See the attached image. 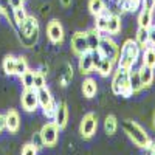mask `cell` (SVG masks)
<instances>
[{"label": "cell", "mask_w": 155, "mask_h": 155, "mask_svg": "<svg viewBox=\"0 0 155 155\" xmlns=\"http://www.w3.org/2000/svg\"><path fill=\"white\" fill-rule=\"evenodd\" d=\"M16 34L19 37V42L22 44V47L25 48H33L39 37H41V25H39L37 17H34L33 14H28L20 25L16 27Z\"/></svg>", "instance_id": "1"}, {"label": "cell", "mask_w": 155, "mask_h": 155, "mask_svg": "<svg viewBox=\"0 0 155 155\" xmlns=\"http://www.w3.org/2000/svg\"><path fill=\"white\" fill-rule=\"evenodd\" d=\"M140 56H141V48L134 39H126L123 45L120 47V58L116 62V67L130 70L140 64Z\"/></svg>", "instance_id": "2"}, {"label": "cell", "mask_w": 155, "mask_h": 155, "mask_svg": "<svg viewBox=\"0 0 155 155\" xmlns=\"http://www.w3.org/2000/svg\"><path fill=\"white\" fill-rule=\"evenodd\" d=\"M110 90L115 96L121 98H130L134 96L132 87L129 82V70L116 67L112 73V81H110Z\"/></svg>", "instance_id": "3"}, {"label": "cell", "mask_w": 155, "mask_h": 155, "mask_svg": "<svg viewBox=\"0 0 155 155\" xmlns=\"http://www.w3.org/2000/svg\"><path fill=\"white\" fill-rule=\"evenodd\" d=\"M123 130L126 134V137L129 138L134 143V146H137L138 149H143L149 141L150 137L146 132V129L143 126H140L137 121L134 120H126L123 121Z\"/></svg>", "instance_id": "4"}, {"label": "cell", "mask_w": 155, "mask_h": 155, "mask_svg": "<svg viewBox=\"0 0 155 155\" xmlns=\"http://www.w3.org/2000/svg\"><path fill=\"white\" fill-rule=\"evenodd\" d=\"M2 68H3L5 74H8V76H20L23 71H27L30 68V65H28V61L25 56L8 54V56H5V59L2 62Z\"/></svg>", "instance_id": "5"}, {"label": "cell", "mask_w": 155, "mask_h": 155, "mask_svg": "<svg viewBox=\"0 0 155 155\" xmlns=\"http://www.w3.org/2000/svg\"><path fill=\"white\" fill-rule=\"evenodd\" d=\"M37 101H39V109H42V113L45 118L53 120L58 102H56L53 93H51V90L48 87H42L37 90Z\"/></svg>", "instance_id": "6"}, {"label": "cell", "mask_w": 155, "mask_h": 155, "mask_svg": "<svg viewBox=\"0 0 155 155\" xmlns=\"http://www.w3.org/2000/svg\"><path fill=\"white\" fill-rule=\"evenodd\" d=\"M98 51L104 58H107V59H110L113 62H118V58H120V44L116 42L112 36L102 34L99 47H98Z\"/></svg>", "instance_id": "7"}, {"label": "cell", "mask_w": 155, "mask_h": 155, "mask_svg": "<svg viewBox=\"0 0 155 155\" xmlns=\"http://www.w3.org/2000/svg\"><path fill=\"white\" fill-rule=\"evenodd\" d=\"M92 56H93V64H95V71L101 76V78H109L112 76L113 70L116 68V62L104 58L98 50L92 51Z\"/></svg>", "instance_id": "8"}, {"label": "cell", "mask_w": 155, "mask_h": 155, "mask_svg": "<svg viewBox=\"0 0 155 155\" xmlns=\"http://www.w3.org/2000/svg\"><path fill=\"white\" fill-rule=\"evenodd\" d=\"M45 33H47V37L48 41L59 47L64 44V41H65V30H64L62 23L59 19H51L48 23H47V28H45Z\"/></svg>", "instance_id": "9"}, {"label": "cell", "mask_w": 155, "mask_h": 155, "mask_svg": "<svg viewBox=\"0 0 155 155\" xmlns=\"http://www.w3.org/2000/svg\"><path fill=\"white\" fill-rule=\"evenodd\" d=\"M59 134H61V129L56 126L54 121H50L45 123L42 126V129L39 130V135H41L42 141H44V147H54L59 141Z\"/></svg>", "instance_id": "10"}, {"label": "cell", "mask_w": 155, "mask_h": 155, "mask_svg": "<svg viewBox=\"0 0 155 155\" xmlns=\"http://www.w3.org/2000/svg\"><path fill=\"white\" fill-rule=\"evenodd\" d=\"M98 130V116L93 112H88L82 116L81 124H79V135L84 140H90L93 138L95 134Z\"/></svg>", "instance_id": "11"}, {"label": "cell", "mask_w": 155, "mask_h": 155, "mask_svg": "<svg viewBox=\"0 0 155 155\" xmlns=\"http://www.w3.org/2000/svg\"><path fill=\"white\" fill-rule=\"evenodd\" d=\"M20 104L22 109L28 113H33L39 109V101H37V90L36 88H23L20 93Z\"/></svg>", "instance_id": "12"}, {"label": "cell", "mask_w": 155, "mask_h": 155, "mask_svg": "<svg viewBox=\"0 0 155 155\" xmlns=\"http://www.w3.org/2000/svg\"><path fill=\"white\" fill-rule=\"evenodd\" d=\"M70 50L74 56H81L88 50V42H87V34L85 31H76L71 39H70Z\"/></svg>", "instance_id": "13"}, {"label": "cell", "mask_w": 155, "mask_h": 155, "mask_svg": "<svg viewBox=\"0 0 155 155\" xmlns=\"http://www.w3.org/2000/svg\"><path fill=\"white\" fill-rule=\"evenodd\" d=\"M3 120H5V130L9 134H17L19 129H20V115L17 110L14 109H9L6 110V113L3 115Z\"/></svg>", "instance_id": "14"}, {"label": "cell", "mask_w": 155, "mask_h": 155, "mask_svg": "<svg viewBox=\"0 0 155 155\" xmlns=\"http://www.w3.org/2000/svg\"><path fill=\"white\" fill-rule=\"evenodd\" d=\"M78 70L82 76H90L95 71V64H93V56L92 51H85L81 56H78Z\"/></svg>", "instance_id": "15"}, {"label": "cell", "mask_w": 155, "mask_h": 155, "mask_svg": "<svg viewBox=\"0 0 155 155\" xmlns=\"http://www.w3.org/2000/svg\"><path fill=\"white\" fill-rule=\"evenodd\" d=\"M53 121L56 123V126L61 129H65L68 124V106L65 101H61L56 104V110L53 115Z\"/></svg>", "instance_id": "16"}, {"label": "cell", "mask_w": 155, "mask_h": 155, "mask_svg": "<svg viewBox=\"0 0 155 155\" xmlns=\"http://www.w3.org/2000/svg\"><path fill=\"white\" fill-rule=\"evenodd\" d=\"M73 65L70 62H62L61 65H59V68H58V73H56V79H58V84L61 85V87H67L70 82H71V79H73Z\"/></svg>", "instance_id": "17"}, {"label": "cell", "mask_w": 155, "mask_h": 155, "mask_svg": "<svg viewBox=\"0 0 155 155\" xmlns=\"http://www.w3.org/2000/svg\"><path fill=\"white\" fill-rule=\"evenodd\" d=\"M123 16L115 14V12H109V19H107V28H106V34L107 36H118L123 30Z\"/></svg>", "instance_id": "18"}, {"label": "cell", "mask_w": 155, "mask_h": 155, "mask_svg": "<svg viewBox=\"0 0 155 155\" xmlns=\"http://www.w3.org/2000/svg\"><path fill=\"white\" fill-rule=\"evenodd\" d=\"M81 90H82V95L87 99L95 98L96 93H98V82H96V79H93L92 76H85V79L82 81V85H81Z\"/></svg>", "instance_id": "19"}, {"label": "cell", "mask_w": 155, "mask_h": 155, "mask_svg": "<svg viewBox=\"0 0 155 155\" xmlns=\"http://www.w3.org/2000/svg\"><path fill=\"white\" fill-rule=\"evenodd\" d=\"M140 65H144V67H149V68L155 70V47L147 45L146 48L141 50Z\"/></svg>", "instance_id": "20"}, {"label": "cell", "mask_w": 155, "mask_h": 155, "mask_svg": "<svg viewBox=\"0 0 155 155\" xmlns=\"http://www.w3.org/2000/svg\"><path fill=\"white\" fill-rule=\"evenodd\" d=\"M138 73H140V79H141V85L143 88H150L153 81H155V70L144 67V65H140L138 67Z\"/></svg>", "instance_id": "21"}, {"label": "cell", "mask_w": 155, "mask_h": 155, "mask_svg": "<svg viewBox=\"0 0 155 155\" xmlns=\"http://www.w3.org/2000/svg\"><path fill=\"white\" fill-rule=\"evenodd\" d=\"M129 82H130V87H132V93L134 96L135 95H140L143 92V85H141V79H140V73H138V67H134L129 70Z\"/></svg>", "instance_id": "22"}, {"label": "cell", "mask_w": 155, "mask_h": 155, "mask_svg": "<svg viewBox=\"0 0 155 155\" xmlns=\"http://www.w3.org/2000/svg\"><path fill=\"white\" fill-rule=\"evenodd\" d=\"M137 22H138V27H140V28L149 30V28L152 27V25H153V11L140 9V11H138Z\"/></svg>", "instance_id": "23"}, {"label": "cell", "mask_w": 155, "mask_h": 155, "mask_svg": "<svg viewBox=\"0 0 155 155\" xmlns=\"http://www.w3.org/2000/svg\"><path fill=\"white\" fill-rule=\"evenodd\" d=\"M85 34H87L88 50H90V51H95V50H98L99 42H101V37H102V33H101V31H98L95 27H92V28H88V30L85 31Z\"/></svg>", "instance_id": "24"}, {"label": "cell", "mask_w": 155, "mask_h": 155, "mask_svg": "<svg viewBox=\"0 0 155 155\" xmlns=\"http://www.w3.org/2000/svg\"><path fill=\"white\" fill-rule=\"evenodd\" d=\"M87 8H88L90 14H92L93 17H96V16L101 14V12H104L109 8V5H107L106 0H88V2H87Z\"/></svg>", "instance_id": "25"}, {"label": "cell", "mask_w": 155, "mask_h": 155, "mask_svg": "<svg viewBox=\"0 0 155 155\" xmlns=\"http://www.w3.org/2000/svg\"><path fill=\"white\" fill-rule=\"evenodd\" d=\"M109 12H110V9L107 8L104 12H101L99 16H96V17H95V23H93V27H95L98 31H101L102 34H106V28H107V19H109Z\"/></svg>", "instance_id": "26"}, {"label": "cell", "mask_w": 155, "mask_h": 155, "mask_svg": "<svg viewBox=\"0 0 155 155\" xmlns=\"http://www.w3.org/2000/svg\"><path fill=\"white\" fill-rule=\"evenodd\" d=\"M116 130H118V120H116L115 115H107L104 120V132L107 135H115Z\"/></svg>", "instance_id": "27"}, {"label": "cell", "mask_w": 155, "mask_h": 155, "mask_svg": "<svg viewBox=\"0 0 155 155\" xmlns=\"http://www.w3.org/2000/svg\"><path fill=\"white\" fill-rule=\"evenodd\" d=\"M134 41L138 44V47L143 50V48H146L147 45H149V34H147V30H144V28H137V31H135V37H134Z\"/></svg>", "instance_id": "28"}, {"label": "cell", "mask_w": 155, "mask_h": 155, "mask_svg": "<svg viewBox=\"0 0 155 155\" xmlns=\"http://www.w3.org/2000/svg\"><path fill=\"white\" fill-rule=\"evenodd\" d=\"M42 87H47V73L44 70H34V81H33V88L39 90Z\"/></svg>", "instance_id": "29"}, {"label": "cell", "mask_w": 155, "mask_h": 155, "mask_svg": "<svg viewBox=\"0 0 155 155\" xmlns=\"http://www.w3.org/2000/svg\"><path fill=\"white\" fill-rule=\"evenodd\" d=\"M19 79H20V84L23 88H33V81H34V70L28 68L27 71H23L20 76H19Z\"/></svg>", "instance_id": "30"}, {"label": "cell", "mask_w": 155, "mask_h": 155, "mask_svg": "<svg viewBox=\"0 0 155 155\" xmlns=\"http://www.w3.org/2000/svg\"><path fill=\"white\" fill-rule=\"evenodd\" d=\"M27 16H28V12H27V9H25V6L12 9V22H14V30H16L17 25H20L25 19H27Z\"/></svg>", "instance_id": "31"}, {"label": "cell", "mask_w": 155, "mask_h": 155, "mask_svg": "<svg viewBox=\"0 0 155 155\" xmlns=\"http://www.w3.org/2000/svg\"><path fill=\"white\" fill-rule=\"evenodd\" d=\"M39 149L33 144V143H27L22 146V150H20V155H37Z\"/></svg>", "instance_id": "32"}, {"label": "cell", "mask_w": 155, "mask_h": 155, "mask_svg": "<svg viewBox=\"0 0 155 155\" xmlns=\"http://www.w3.org/2000/svg\"><path fill=\"white\" fill-rule=\"evenodd\" d=\"M141 152H143V155H155V140L150 138V141L141 149Z\"/></svg>", "instance_id": "33"}, {"label": "cell", "mask_w": 155, "mask_h": 155, "mask_svg": "<svg viewBox=\"0 0 155 155\" xmlns=\"http://www.w3.org/2000/svg\"><path fill=\"white\" fill-rule=\"evenodd\" d=\"M141 9L155 11V0H141Z\"/></svg>", "instance_id": "34"}, {"label": "cell", "mask_w": 155, "mask_h": 155, "mask_svg": "<svg viewBox=\"0 0 155 155\" xmlns=\"http://www.w3.org/2000/svg\"><path fill=\"white\" fill-rule=\"evenodd\" d=\"M31 143H33V144H34V146H36V147H37L39 150H41V149L44 147V141H42L41 135H39V132L33 135V141H31Z\"/></svg>", "instance_id": "35"}, {"label": "cell", "mask_w": 155, "mask_h": 155, "mask_svg": "<svg viewBox=\"0 0 155 155\" xmlns=\"http://www.w3.org/2000/svg\"><path fill=\"white\" fill-rule=\"evenodd\" d=\"M9 6H11V9L22 8V6H25V0H9Z\"/></svg>", "instance_id": "36"}, {"label": "cell", "mask_w": 155, "mask_h": 155, "mask_svg": "<svg viewBox=\"0 0 155 155\" xmlns=\"http://www.w3.org/2000/svg\"><path fill=\"white\" fill-rule=\"evenodd\" d=\"M147 34H149V45L155 47V27H150L147 30Z\"/></svg>", "instance_id": "37"}, {"label": "cell", "mask_w": 155, "mask_h": 155, "mask_svg": "<svg viewBox=\"0 0 155 155\" xmlns=\"http://www.w3.org/2000/svg\"><path fill=\"white\" fill-rule=\"evenodd\" d=\"M59 2H61V5H62L64 8H70L71 3H73V0H59Z\"/></svg>", "instance_id": "38"}, {"label": "cell", "mask_w": 155, "mask_h": 155, "mask_svg": "<svg viewBox=\"0 0 155 155\" xmlns=\"http://www.w3.org/2000/svg\"><path fill=\"white\" fill-rule=\"evenodd\" d=\"M5 130V120H3V115H0V134H3Z\"/></svg>", "instance_id": "39"}, {"label": "cell", "mask_w": 155, "mask_h": 155, "mask_svg": "<svg viewBox=\"0 0 155 155\" xmlns=\"http://www.w3.org/2000/svg\"><path fill=\"white\" fill-rule=\"evenodd\" d=\"M152 126H153V129H155V112H153V118H152Z\"/></svg>", "instance_id": "40"}, {"label": "cell", "mask_w": 155, "mask_h": 155, "mask_svg": "<svg viewBox=\"0 0 155 155\" xmlns=\"http://www.w3.org/2000/svg\"><path fill=\"white\" fill-rule=\"evenodd\" d=\"M152 27H155V11H153V25H152Z\"/></svg>", "instance_id": "41"}, {"label": "cell", "mask_w": 155, "mask_h": 155, "mask_svg": "<svg viewBox=\"0 0 155 155\" xmlns=\"http://www.w3.org/2000/svg\"><path fill=\"white\" fill-rule=\"evenodd\" d=\"M0 20H2V11H0Z\"/></svg>", "instance_id": "42"}, {"label": "cell", "mask_w": 155, "mask_h": 155, "mask_svg": "<svg viewBox=\"0 0 155 155\" xmlns=\"http://www.w3.org/2000/svg\"><path fill=\"white\" fill-rule=\"evenodd\" d=\"M25 2H27V0H25Z\"/></svg>", "instance_id": "43"}]
</instances>
